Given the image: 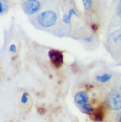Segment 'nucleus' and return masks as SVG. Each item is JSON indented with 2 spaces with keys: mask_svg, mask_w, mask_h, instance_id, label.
Returning <instances> with one entry per match:
<instances>
[{
  "mask_svg": "<svg viewBox=\"0 0 121 122\" xmlns=\"http://www.w3.org/2000/svg\"><path fill=\"white\" fill-rule=\"evenodd\" d=\"M37 22L41 26L48 28L55 24L57 21V15L52 11H46L41 13L37 16Z\"/></svg>",
  "mask_w": 121,
  "mask_h": 122,
  "instance_id": "obj_1",
  "label": "nucleus"
},
{
  "mask_svg": "<svg viewBox=\"0 0 121 122\" xmlns=\"http://www.w3.org/2000/svg\"><path fill=\"white\" fill-rule=\"evenodd\" d=\"M106 102L109 109L118 111L121 109V95L116 90H112L106 96Z\"/></svg>",
  "mask_w": 121,
  "mask_h": 122,
  "instance_id": "obj_2",
  "label": "nucleus"
},
{
  "mask_svg": "<svg viewBox=\"0 0 121 122\" xmlns=\"http://www.w3.org/2000/svg\"><path fill=\"white\" fill-rule=\"evenodd\" d=\"M48 55L52 64L57 68H60L63 63V55L61 51L57 49H51Z\"/></svg>",
  "mask_w": 121,
  "mask_h": 122,
  "instance_id": "obj_3",
  "label": "nucleus"
},
{
  "mask_svg": "<svg viewBox=\"0 0 121 122\" xmlns=\"http://www.w3.org/2000/svg\"><path fill=\"white\" fill-rule=\"evenodd\" d=\"M39 1L36 0H28L23 4V10L27 15H33L37 13L40 9Z\"/></svg>",
  "mask_w": 121,
  "mask_h": 122,
  "instance_id": "obj_4",
  "label": "nucleus"
},
{
  "mask_svg": "<svg viewBox=\"0 0 121 122\" xmlns=\"http://www.w3.org/2000/svg\"><path fill=\"white\" fill-rule=\"evenodd\" d=\"M105 113V108L104 106H100L94 109L93 112L90 113L91 119L96 122H101L104 119Z\"/></svg>",
  "mask_w": 121,
  "mask_h": 122,
  "instance_id": "obj_5",
  "label": "nucleus"
},
{
  "mask_svg": "<svg viewBox=\"0 0 121 122\" xmlns=\"http://www.w3.org/2000/svg\"><path fill=\"white\" fill-rule=\"evenodd\" d=\"M88 100H89V96L87 93L85 91L77 92L74 96V101L77 104L83 106L86 104Z\"/></svg>",
  "mask_w": 121,
  "mask_h": 122,
  "instance_id": "obj_6",
  "label": "nucleus"
},
{
  "mask_svg": "<svg viewBox=\"0 0 121 122\" xmlns=\"http://www.w3.org/2000/svg\"><path fill=\"white\" fill-rule=\"evenodd\" d=\"M73 15H75L78 17H79V15L77 13L76 11L74 9V8H71L69 10L68 13L67 14H65L63 17V19H62V21L64 22L66 24H69L71 22V19L72 16Z\"/></svg>",
  "mask_w": 121,
  "mask_h": 122,
  "instance_id": "obj_7",
  "label": "nucleus"
},
{
  "mask_svg": "<svg viewBox=\"0 0 121 122\" xmlns=\"http://www.w3.org/2000/svg\"><path fill=\"white\" fill-rule=\"evenodd\" d=\"M112 74L106 73V74H102V75L96 76V80H97V81L100 82L106 83L110 80V79L112 78Z\"/></svg>",
  "mask_w": 121,
  "mask_h": 122,
  "instance_id": "obj_8",
  "label": "nucleus"
},
{
  "mask_svg": "<svg viewBox=\"0 0 121 122\" xmlns=\"http://www.w3.org/2000/svg\"><path fill=\"white\" fill-rule=\"evenodd\" d=\"M8 9V3L7 1H0V15L5 13Z\"/></svg>",
  "mask_w": 121,
  "mask_h": 122,
  "instance_id": "obj_9",
  "label": "nucleus"
},
{
  "mask_svg": "<svg viewBox=\"0 0 121 122\" xmlns=\"http://www.w3.org/2000/svg\"><path fill=\"white\" fill-rule=\"evenodd\" d=\"M81 108L84 112H85V113H89V114H90V113H92L94 110L93 107L91 105L87 103L81 106Z\"/></svg>",
  "mask_w": 121,
  "mask_h": 122,
  "instance_id": "obj_10",
  "label": "nucleus"
},
{
  "mask_svg": "<svg viewBox=\"0 0 121 122\" xmlns=\"http://www.w3.org/2000/svg\"><path fill=\"white\" fill-rule=\"evenodd\" d=\"M84 8L85 11H89L92 6V1L91 0H85L83 1Z\"/></svg>",
  "mask_w": 121,
  "mask_h": 122,
  "instance_id": "obj_11",
  "label": "nucleus"
},
{
  "mask_svg": "<svg viewBox=\"0 0 121 122\" xmlns=\"http://www.w3.org/2000/svg\"><path fill=\"white\" fill-rule=\"evenodd\" d=\"M28 96H29V94L26 92H23V95L21 98V102L23 104H26L28 102Z\"/></svg>",
  "mask_w": 121,
  "mask_h": 122,
  "instance_id": "obj_12",
  "label": "nucleus"
},
{
  "mask_svg": "<svg viewBox=\"0 0 121 122\" xmlns=\"http://www.w3.org/2000/svg\"><path fill=\"white\" fill-rule=\"evenodd\" d=\"M9 51H10L11 52L13 53H15L17 52V47L16 46V45L14 44H12L9 47Z\"/></svg>",
  "mask_w": 121,
  "mask_h": 122,
  "instance_id": "obj_13",
  "label": "nucleus"
},
{
  "mask_svg": "<svg viewBox=\"0 0 121 122\" xmlns=\"http://www.w3.org/2000/svg\"><path fill=\"white\" fill-rule=\"evenodd\" d=\"M118 14L120 16L121 20V1H119V4L118 5Z\"/></svg>",
  "mask_w": 121,
  "mask_h": 122,
  "instance_id": "obj_14",
  "label": "nucleus"
},
{
  "mask_svg": "<svg viewBox=\"0 0 121 122\" xmlns=\"http://www.w3.org/2000/svg\"><path fill=\"white\" fill-rule=\"evenodd\" d=\"M91 29H92L93 31H96L97 30V29H98L99 26H98V25H97V24H93L92 25H91Z\"/></svg>",
  "mask_w": 121,
  "mask_h": 122,
  "instance_id": "obj_15",
  "label": "nucleus"
}]
</instances>
